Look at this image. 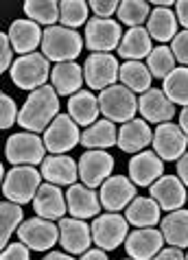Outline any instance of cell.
<instances>
[{
    "label": "cell",
    "instance_id": "6da1fadb",
    "mask_svg": "<svg viewBox=\"0 0 188 260\" xmlns=\"http://www.w3.org/2000/svg\"><path fill=\"white\" fill-rule=\"evenodd\" d=\"M57 116H59V94L53 85H42L33 90L20 110L18 122L31 134L46 132Z\"/></svg>",
    "mask_w": 188,
    "mask_h": 260
},
{
    "label": "cell",
    "instance_id": "7a4b0ae2",
    "mask_svg": "<svg viewBox=\"0 0 188 260\" xmlns=\"http://www.w3.org/2000/svg\"><path fill=\"white\" fill-rule=\"evenodd\" d=\"M83 44H85V40L75 28L48 26L44 31V38H42V55L48 61H55V63L75 61L81 55Z\"/></svg>",
    "mask_w": 188,
    "mask_h": 260
},
{
    "label": "cell",
    "instance_id": "3957f363",
    "mask_svg": "<svg viewBox=\"0 0 188 260\" xmlns=\"http://www.w3.org/2000/svg\"><path fill=\"white\" fill-rule=\"evenodd\" d=\"M50 61L42 53H31L22 55L13 61V66L9 70V77L16 88L20 90H38L42 85H46L50 79Z\"/></svg>",
    "mask_w": 188,
    "mask_h": 260
},
{
    "label": "cell",
    "instance_id": "277c9868",
    "mask_svg": "<svg viewBox=\"0 0 188 260\" xmlns=\"http://www.w3.org/2000/svg\"><path fill=\"white\" fill-rule=\"evenodd\" d=\"M40 179L42 171H38L35 166H13L3 179V192L7 201L13 204H28L35 199V194L40 190Z\"/></svg>",
    "mask_w": 188,
    "mask_h": 260
},
{
    "label": "cell",
    "instance_id": "5b68a950",
    "mask_svg": "<svg viewBox=\"0 0 188 260\" xmlns=\"http://www.w3.org/2000/svg\"><path fill=\"white\" fill-rule=\"evenodd\" d=\"M5 155L13 166H35L46 160L44 138L31 132H20L7 138Z\"/></svg>",
    "mask_w": 188,
    "mask_h": 260
},
{
    "label": "cell",
    "instance_id": "8992f818",
    "mask_svg": "<svg viewBox=\"0 0 188 260\" xmlns=\"http://www.w3.org/2000/svg\"><path fill=\"white\" fill-rule=\"evenodd\" d=\"M99 107L101 114L112 122H129L136 118L138 112V99L125 85H112L99 94Z\"/></svg>",
    "mask_w": 188,
    "mask_h": 260
},
{
    "label": "cell",
    "instance_id": "52a82bcc",
    "mask_svg": "<svg viewBox=\"0 0 188 260\" xmlns=\"http://www.w3.org/2000/svg\"><path fill=\"white\" fill-rule=\"evenodd\" d=\"M92 241L99 249L103 251H114L127 241V230H129V221L118 212H105L99 214L92 221Z\"/></svg>",
    "mask_w": 188,
    "mask_h": 260
},
{
    "label": "cell",
    "instance_id": "ba28073f",
    "mask_svg": "<svg viewBox=\"0 0 188 260\" xmlns=\"http://www.w3.org/2000/svg\"><path fill=\"white\" fill-rule=\"evenodd\" d=\"M85 83L90 90H107L120 81V63L110 53H92L83 63Z\"/></svg>",
    "mask_w": 188,
    "mask_h": 260
},
{
    "label": "cell",
    "instance_id": "9c48e42d",
    "mask_svg": "<svg viewBox=\"0 0 188 260\" xmlns=\"http://www.w3.org/2000/svg\"><path fill=\"white\" fill-rule=\"evenodd\" d=\"M44 144H46V151H50L53 155L68 153V151H72L77 144H81L79 125L68 116V114H59L44 132Z\"/></svg>",
    "mask_w": 188,
    "mask_h": 260
},
{
    "label": "cell",
    "instance_id": "30bf717a",
    "mask_svg": "<svg viewBox=\"0 0 188 260\" xmlns=\"http://www.w3.org/2000/svg\"><path fill=\"white\" fill-rule=\"evenodd\" d=\"M85 46L94 53H110L118 50L122 40V28L116 20H103V18H90L85 24Z\"/></svg>",
    "mask_w": 188,
    "mask_h": 260
},
{
    "label": "cell",
    "instance_id": "8fae6325",
    "mask_svg": "<svg viewBox=\"0 0 188 260\" xmlns=\"http://www.w3.org/2000/svg\"><path fill=\"white\" fill-rule=\"evenodd\" d=\"M18 238L33 251H48L59 241V225H55V221L33 216V219H26L20 225Z\"/></svg>",
    "mask_w": 188,
    "mask_h": 260
},
{
    "label": "cell",
    "instance_id": "7c38bea8",
    "mask_svg": "<svg viewBox=\"0 0 188 260\" xmlns=\"http://www.w3.org/2000/svg\"><path fill=\"white\" fill-rule=\"evenodd\" d=\"M186 147H188V136L175 122L158 125V129L153 132V151L164 162H177L186 153Z\"/></svg>",
    "mask_w": 188,
    "mask_h": 260
},
{
    "label": "cell",
    "instance_id": "4fadbf2b",
    "mask_svg": "<svg viewBox=\"0 0 188 260\" xmlns=\"http://www.w3.org/2000/svg\"><path fill=\"white\" fill-rule=\"evenodd\" d=\"M114 157L107 151H85L79 160V177L88 188H101L105 179L112 177Z\"/></svg>",
    "mask_w": 188,
    "mask_h": 260
},
{
    "label": "cell",
    "instance_id": "5bb4252c",
    "mask_svg": "<svg viewBox=\"0 0 188 260\" xmlns=\"http://www.w3.org/2000/svg\"><path fill=\"white\" fill-rule=\"evenodd\" d=\"M99 197L107 212H120L136 199V184L125 175H112L101 186Z\"/></svg>",
    "mask_w": 188,
    "mask_h": 260
},
{
    "label": "cell",
    "instance_id": "9a60e30c",
    "mask_svg": "<svg viewBox=\"0 0 188 260\" xmlns=\"http://www.w3.org/2000/svg\"><path fill=\"white\" fill-rule=\"evenodd\" d=\"M59 225V243L64 251L77 256V254H85L90 249L92 241V228L81 219H75V216H64V219L57 223Z\"/></svg>",
    "mask_w": 188,
    "mask_h": 260
},
{
    "label": "cell",
    "instance_id": "2e32d148",
    "mask_svg": "<svg viewBox=\"0 0 188 260\" xmlns=\"http://www.w3.org/2000/svg\"><path fill=\"white\" fill-rule=\"evenodd\" d=\"M164 236L160 230L155 228H140L132 232L125 241V249L127 256L132 260H153L158 254L162 251L164 245Z\"/></svg>",
    "mask_w": 188,
    "mask_h": 260
},
{
    "label": "cell",
    "instance_id": "e0dca14e",
    "mask_svg": "<svg viewBox=\"0 0 188 260\" xmlns=\"http://www.w3.org/2000/svg\"><path fill=\"white\" fill-rule=\"evenodd\" d=\"M149 192H151V197L158 201V206L166 212L182 210L184 204L188 201L186 186L182 184V179L177 175H162L153 186H151Z\"/></svg>",
    "mask_w": 188,
    "mask_h": 260
},
{
    "label": "cell",
    "instance_id": "ac0fdd59",
    "mask_svg": "<svg viewBox=\"0 0 188 260\" xmlns=\"http://www.w3.org/2000/svg\"><path fill=\"white\" fill-rule=\"evenodd\" d=\"M164 175V160L155 151H140L129 160V179L136 186H153Z\"/></svg>",
    "mask_w": 188,
    "mask_h": 260
},
{
    "label": "cell",
    "instance_id": "d6986e66",
    "mask_svg": "<svg viewBox=\"0 0 188 260\" xmlns=\"http://www.w3.org/2000/svg\"><path fill=\"white\" fill-rule=\"evenodd\" d=\"M138 112L147 122H155V125H164L175 118V105L164 94V90L158 88H151L138 99Z\"/></svg>",
    "mask_w": 188,
    "mask_h": 260
},
{
    "label": "cell",
    "instance_id": "ffe728a7",
    "mask_svg": "<svg viewBox=\"0 0 188 260\" xmlns=\"http://www.w3.org/2000/svg\"><path fill=\"white\" fill-rule=\"evenodd\" d=\"M66 204L68 212L75 219H97L101 212V197L92 188H88L85 184H72L66 190Z\"/></svg>",
    "mask_w": 188,
    "mask_h": 260
},
{
    "label": "cell",
    "instance_id": "44dd1931",
    "mask_svg": "<svg viewBox=\"0 0 188 260\" xmlns=\"http://www.w3.org/2000/svg\"><path fill=\"white\" fill-rule=\"evenodd\" d=\"M33 210L35 216H42V219L48 221H61L68 212V204H66V194L59 190V186L55 184H42L38 194L33 199Z\"/></svg>",
    "mask_w": 188,
    "mask_h": 260
},
{
    "label": "cell",
    "instance_id": "7402d4cb",
    "mask_svg": "<svg viewBox=\"0 0 188 260\" xmlns=\"http://www.w3.org/2000/svg\"><path fill=\"white\" fill-rule=\"evenodd\" d=\"M7 35H9V40H11L13 50L22 57V55L38 53V46H42L44 31L40 28L38 22H33V20H28V18H22V20H13Z\"/></svg>",
    "mask_w": 188,
    "mask_h": 260
},
{
    "label": "cell",
    "instance_id": "603a6c76",
    "mask_svg": "<svg viewBox=\"0 0 188 260\" xmlns=\"http://www.w3.org/2000/svg\"><path fill=\"white\" fill-rule=\"evenodd\" d=\"M118 149L125 153H140L153 144V132L144 118H134L118 129Z\"/></svg>",
    "mask_w": 188,
    "mask_h": 260
},
{
    "label": "cell",
    "instance_id": "cb8c5ba5",
    "mask_svg": "<svg viewBox=\"0 0 188 260\" xmlns=\"http://www.w3.org/2000/svg\"><path fill=\"white\" fill-rule=\"evenodd\" d=\"M40 171L42 177L55 186H72L79 177V164L70 155H48Z\"/></svg>",
    "mask_w": 188,
    "mask_h": 260
},
{
    "label": "cell",
    "instance_id": "d4e9b609",
    "mask_svg": "<svg viewBox=\"0 0 188 260\" xmlns=\"http://www.w3.org/2000/svg\"><path fill=\"white\" fill-rule=\"evenodd\" d=\"M50 81L59 96H75L77 92H81V85L85 83L83 66L75 61L55 63L53 72H50Z\"/></svg>",
    "mask_w": 188,
    "mask_h": 260
},
{
    "label": "cell",
    "instance_id": "484cf974",
    "mask_svg": "<svg viewBox=\"0 0 188 260\" xmlns=\"http://www.w3.org/2000/svg\"><path fill=\"white\" fill-rule=\"evenodd\" d=\"M151 35L147 28H129V31L122 35L120 40V46H118V55L122 57L125 61H142L144 57L151 55L153 50V44H151Z\"/></svg>",
    "mask_w": 188,
    "mask_h": 260
},
{
    "label": "cell",
    "instance_id": "4316f807",
    "mask_svg": "<svg viewBox=\"0 0 188 260\" xmlns=\"http://www.w3.org/2000/svg\"><path fill=\"white\" fill-rule=\"evenodd\" d=\"M101 107H99V96H94L92 92L81 90L75 96L68 99V116L83 127H92L99 120Z\"/></svg>",
    "mask_w": 188,
    "mask_h": 260
},
{
    "label": "cell",
    "instance_id": "83f0119b",
    "mask_svg": "<svg viewBox=\"0 0 188 260\" xmlns=\"http://www.w3.org/2000/svg\"><path fill=\"white\" fill-rule=\"evenodd\" d=\"M160 210L158 201L153 197H136L132 204L125 208V219L129 221V225L136 228H153L160 223Z\"/></svg>",
    "mask_w": 188,
    "mask_h": 260
},
{
    "label": "cell",
    "instance_id": "f1b7e54d",
    "mask_svg": "<svg viewBox=\"0 0 188 260\" xmlns=\"http://www.w3.org/2000/svg\"><path fill=\"white\" fill-rule=\"evenodd\" d=\"M118 142V129L112 120H97L81 134V144L88 151H105Z\"/></svg>",
    "mask_w": 188,
    "mask_h": 260
},
{
    "label": "cell",
    "instance_id": "f546056e",
    "mask_svg": "<svg viewBox=\"0 0 188 260\" xmlns=\"http://www.w3.org/2000/svg\"><path fill=\"white\" fill-rule=\"evenodd\" d=\"M160 232L171 247H188V210L182 208V210L169 212L160 221Z\"/></svg>",
    "mask_w": 188,
    "mask_h": 260
},
{
    "label": "cell",
    "instance_id": "4dcf8cb0",
    "mask_svg": "<svg viewBox=\"0 0 188 260\" xmlns=\"http://www.w3.org/2000/svg\"><path fill=\"white\" fill-rule=\"evenodd\" d=\"M147 31L158 44L173 42L177 35V16L171 9H153L147 22Z\"/></svg>",
    "mask_w": 188,
    "mask_h": 260
},
{
    "label": "cell",
    "instance_id": "1f68e13d",
    "mask_svg": "<svg viewBox=\"0 0 188 260\" xmlns=\"http://www.w3.org/2000/svg\"><path fill=\"white\" fill-rule=\"evenodd\" d=\"M151 81H153V77H151V72L147 68V63L142 61H125L120 66V83L129 88L136 94V92H140V96L144 92L151 90Z\"/></svg>",
    "mask_w": 188,
    "mask_h": 260
},
{
    "label": "cell",
    "instance_id": "d6a6232c",
    "mask_svg": "<svg viewBox=\"0 0 188 260\" xmlns=\"http://www.w3.org/2000/svg\"><path fill=\"white\" fill-rule=\"evenodd\" d=\"M24 13L28 20L46 26H57L55 22L61 18L59 3H55V0H28L24 3Z\"/></svg>",
    "mask_w": 188,
    "mask_h": 260
},
{
    "label": "cell",
    "instance_id": "836d02e7",
    "mask_svg": "<svg viewBox=\"0 0 188 260\" xmlns=\"http://www.w3.org/2000/svg\"><path fill=\"white\" fill-rule=\"evenodd\" d=\"M164 94L171 99L173 105H184L188 107V68H175L169 77L164 79L162 85Z\"/></svg>",
    "mask_w": 188,
    "mask_h": 260
},
{
    "label": "cell",
    "instance_id": "e575fe53",
    "mask_svg": "<svg viewBox=\"0 0 188 260\" xmlns=\"http://www.w3.org/2000/svg\"><path fill=\"white\" fill-rule=\"evenodd\" d=\"M147 68L151 72V77L162 79L164 81V79L177 68V61H175L173 50L169 46H164V44L155 46L153 50H151V55L147 57Z\"/></svg>",
    "mask_w": 188,
    "mask_h": 260
},
{
    "label": "cell",
    "instance_id": "d590c367",
    "mask_svg": "<svg viewBox=\"0 0 188 260\" xmlns=\"http://www.w3.org/2000/svg\"><path fill=\"white\" fill-rule=\"evenodd\" d=\"M116 16L120 20V24H125L129 28H138L144 22H149L151 5L144 3V0H125V3H120Z\"/></svg>",
    "mask_w": 188,
    "mask_h": 260
},
{
    "label": "cell",
    "instance_id": "8d00e7d4",
    "mask_svg": "<svg viewBox=\"0 0 188 260\" xmlns=\"http://www.w3.org/2000/svg\"><path fill=\"white\" fill-rule=\"evenodd\" d=\"M0 219H3V228H0V245L7 247L13 232H18L20 225H22L24 212H22V208H20V204L3 201V206H0Z\"/></svg>",
    "mask_w": 188,
    "mask_h": 260
},
{
    "label": "cell",
    "instance_id": "74e56055",
    "mask_svg": "<svg viewBox=\"0 0 188 260\" xmlns=\"http://www.w3.org/2000/svg\"><path fill=\"white\" fill-rule=\"evenodd\" d=\"M59 11H61V18H59L61 26L77 28L81 24H88L90 5L83 3V0H66V3H59Z\"/></svg>",
    "mask_w": 188,
    "mask_h": 260
},
{
    "label": "cell",
    "instance_id": "f35d334b",
    "mask_svg": "<svg viewBox=\"0 0 188 260\" xmlns=\"http://www.w3.org/2000/svg\"><path fill=\"white\" fill-rule=\"evenodd\" d=\"M18 105L9 94H3L0 96V127L3 129H11L13 125L18 122Z\"/></svg>",
    "mask_w": 188,
    "mask_h": 260
},
{
    "label": "cell",
    "instance_id": "ab89813d",
    "mask_svg": "<svg viewBox=\"0 0 188 260\" xmlns=\"http://www.w3.org/2000/svg\"><path fill=\"white\" fill-rule=\"evenodd\" d=\"M88 5L94 13V18H103V20H110V16H116L120 7V3H116V0H92Z\"/></svg>",
    "mask_w": 188,
    "mask_h": 260
},
{
    "label": "cell",
    "instance_id": "60d3db41",
    "mask_svg": "<svg viewBox=\"0 0 188 260\" xmlns=\"http://www.w3.org/2000/svg\"><path fill=\"white\" fill-rule=\"evenodd\" d=\"M171 50L175 55V61L188 68V31H179L175 35V40L171 42Z\"/></svg>",
    "mask_w": 188,
    "mask_h": 260
},
{
    "label": "cell",
    "instance_id": "b9f144b4",
    "mask_svg": "<svg viewBox=\"0 0 188 260\" xmlns=\"http://www.w3.org/2000/svg\"><path fill=\"white\" fill-rule=\"evenodd\" d=\"M13 46H11V40H9V35L7 33H3L0 35V70H11V66H13Z\"/></svg>",
    "mask_w": 188,
    "mask_h": 260
},
{
    "label": "cell",
    "instance_id": "7bdbcfd3",
    "mask_svg": "<svg viewBox=\"0 0 188 260\" xmlns=\"http://www.w3.org/2000/svg\"><path fill=\"white\" fill-rule=\"evenodd\" d=\"M0 260H31V251H28V247L22 241L9 243L3 249V258H0Z\"/></svg>",
    "mask_w": 188,
    "mask_h": 260
},
{
    "label": "cell",
    "instance_id": "ee69618b",
    "mask_svg": "<svg viewBox=\"0 0 188 260\" xmlns=\"http://www.w3.org/2000/svg\"><path fill=\"white\" fill-rule=\"evenodd\" d=\"M153 260H186V254L179 247H166Z\"/></svg>",
    "mask_w": 188,
    "mask_h": 260
},
{
    "label": "cell",
    "instance_id": "f6af8a7d",
    "mask_svg": "<svg viewBox=\"0 0 188 260\" xmlns=\"http://www.w3.org/2000/svg\"><path fill=\"white\" fill-rule=\"evenodd\" d=\"M175 16H177V22L184 26V31H188V0L175 3Z\"/></svg>",
    "mask_w": 188,
    "mask_h": 260
},
{
    "label": "cell",
    "instance_id": "bcb514c9",
    "mask_svg": "<svg viewBox=\"0 0 188 260\" xmlns=\"http://www.w3.org/2000/svg\"><path fill=\"white\" fill-rule=\"evenodd\" d=\"M177 177L182 179V184L188 188V151L177 160Z\"/></svg>",
    "mask_w": 188,
    "mask_h": 260
},
{
    "label": "cell",
    "instance_id": "7dc6e473",
    "mask_svg": "<svg viewBox=\"0 0 188 260\" xmlns=\"http://www.w3.org/2000/svg\"><path fill=\"white\" fill-rule=\"evenodd\" d=\"M81 260H110V258H107V251L103 249H88L81 256Z\"/></svg>",
    "mask_w": 188,
    "mask_h": 260
},
{
    "label": "cell",
    "instance_id": "c3c4849f",
    "mask_svg": "<svg viewBox=\"0 0 188 260\" xmlns=\"http://www.w3.org/2000/svg\"><path fill=\"white\" fill-rule=\"evenodd\" d=\"M44 260H75V256L68 254V251H50Z\"/></svg>",
    "mask_w": 188,
    "mask_h": 260
},
{
    "label": "cell",
    "instance_id": "681fc988",
    "mask_svg": "<svg viewBox=\"0 0 188 260\" xmlns=\"http://www.w3.org/2000/svg\"><path fill=\"white\" fill-rule=\"evenodd\" d=\"M179 127H182V132L188 136V107H184V110L179 112Z\"/></svg>",
    "mask_w": 188,
    "mask_h": 260
},
{
    "label": "cell",
    "instance_id": "f907efd6",
    "mask_svg": "<svg viewBox=\"0 0 188 260\" xmlns=\"http://www.w3.org/2000/svg\"><path fill=\"white\" fill-rule=\"evenodd\" d=\"M122 260H132V258H122Z\"/></svg>",
    "mask_w": 188,
    "mask_h": 260
},
{
    "label": "cell",
    "instance_id": "816d5d0a",
    "mask_svg": "<svg viewBox=\"0 0 188 260\" xmlns=\"http://www.w3.org/2000/svg\"><path fill=\"white\" fill-rule=\"evenodd\" d=\"M186 260H188V254H186Z\"/></svg>",
    "mask_w": 188,
    "mask_h": 260
}]
</instances>
